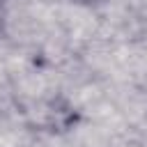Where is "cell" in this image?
<instances>
[{
    "label": "cell",
    "instance_id": "cell-1",
    "mask_svg": "<svg viewBox=\"0 0 147 147\" xmlns=\"http://www.w3.org/2000/svg\"><path fill=\"white\" fill-rule=\"evenodd\" d=\"M0 30H2V0H0Z\"/></svg>",
    "mask_w": 147,
    "mask_h": 147
}]
</instances>
